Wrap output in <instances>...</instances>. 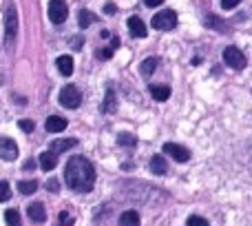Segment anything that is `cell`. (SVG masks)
<instances>
[{
    "instance_id": "4316f807",
    "label": "cell",
    "mask_w": 252,
    "mask_h": 226,
    "mask_svg": "<svg viewBox=\"0 0 252 226\" xmlns=\"http://www.w3.org/2000/svg\"><path fill=\"white\" fill-rule=\"evenodd\" d=\"M186 224H188V226H210V224H208V220L199 218V215H190Z\"/></svg>"
},
{
    "instance_id": "ba28073f",
    "label": "cell",
    "mask_w": 252,
    "mask_h": 226,
    "mask_svg": "<svg viewBox=\"0 0 252 226\" xmlns=\"http://www.w3.org/2000/svg\"><path fill=\"white\" fill-rule=\"evenodd\" d=\"M0 157L7 162H13L18 157V144L11 138H2L0 140Z\"/></svg>"
},
{
    "instance_id": "3957f363",
    "label": "cell",
    "mask_w": 252,
    "mask_h": 226,
    "mask_svg": "<svg viewBox=\"0 0 252 226\" xmlns=\"http://www.w3.org/2000/svg\"><path fill=\"white\" fill-rule=\"evenodd\" d=\"M153 27L159 31H170L177 27V13L173 11V9H164V11L155 13L153 16Z\"/></svg>"
},
{
    "instance_id": "d6986e66",
    "label": "cell",
    "mask_w": 252,
    "mask_h": 226,
    "mask_svg": "<svg viewBox=\"0 0 252 226\" xmlns=\"http://www.w3.org/2000/svg\"><path fill=\"white\" fill-rule=\"evenodd\" d=\"M18 191L22 193V195H31V193H35L38 191V182H35V180H25V182H20L18 184Z\"/></svg>"
},
{
    "instance_id": "83f0119b",
    "label": "cell",
    "mask_w": 252,
    "mask_h": 226,
    "mask_svg": "<svg viewBox=\"0 0 252 226\" xmlns=\"http://www.w3.org/2000/svg\"><path fill=\"white\" fill-rule=\"evenodd\" d=\"M18 126H20L22 131H25V133H31V131L35 129V124H33V120H20L18 122Z\"/></svg>"
},
{
    "instance_id": "52a82bcc",
    "label": "cell",
    "mask_w": 252,
    "mask_h": 226,
    "mask_svg": "<svg viewBox=\"0 0 252 226\" xmlns=\"http://www.w3.org/2000/svg\"><path fill=\"white\" fill-rule=\"evenodd\" d=\"M164 153L166 155H170L173 160H177V162H188L190 160V151L184 149L182 144H175V142H166L164 144Z\"/></svg>"
},
{
    "instance_id": "7402d4cb",
    "label": "cell",
    "mask_w": 252,
    "mask_h": 226,
    "mask_svg": "<svg viewBox=\"0 0 252 226\" xmlns=\"http://www.w3.org/2000/svg\"><path fill=\"white\" fill-rule=\"evenodd\" d=\"M155 67H157V58H146L142 62V67H139V71H142V75H151L155 71Z\"/></svg>"
},
{
    "instance_id": "5bb4252c",
    "label": "cell",
    "mask_w": 252,
    "mask_h": 226,
    "mask_svg": "<svg viewBox=\"0 0 252 226\" xmlns=\"http://www.w3.org/2000/svg\"><path fill=\"white\" fill-rule=\"evenodd\" d=\"M148 91H151V96L155 98L157 102H166L168 100V96H170V89L166 87V84H151Z\"/></svg>"
},
{
    "instance_id": "6da1fadb",
    "label": "cell",
    "mask_w": 252,
    "mask_h": 226,
    "mask_svg": "<svg viewBox=\"0 0 252 226\" xmlns=\"http://www.w3.org/2000/svg\"><path fill=\"white\" fill-rule=\"evenodd\" d=\"M64 180L71 191L89 193L93 191V184H95V169L84 155H73L64 166Z\"/></svg>"
},
{
    "instance_id": "7c38bea8",
    "label": "cell",
    "mask_w": 252,
    "mask_h": 226,
    "mask_svg": "<svg viewBox=\"0 0 252 226\" xmlns=\"http://www.w3.org/2000/svg\"><path fill=\"white\" fill-rule=\"evenodd\" d=\"M44 126H47L49 133H60V131L66 129V120L60 115H51L47 122H44Z\"/></svg>"
},
{
    "instance_id": "d4e9b609",
    "label": "cell",
    "mask_w": 252,
    "mask_h": 226,
    "mask_svg": "<svg viewBox=\"0 0 252 226\" xmlns=\"http://www.w3.org/2000/svg\"><path fill=\"white\" fill-rule=\"evenodd\" d=\"M56 226H73V218H71V213L62 211V213L58 215V224Z\"/></svg>"
},
{
    "instance_id": "8fae6325",
    "label": "cell",
    "mask_w": 252,
    "mask_h": 226,
    "mask_svg": "<svg viewBox=\"0 0 252 226\" xmlns=\"http://www.w3.org/2000/svg\"><path fill=\"white\" fill-rule=\"evenodd\" d=\"M118 111V98H115V91L113 87H106V96H104V102H102V113H115Z\"/></svg>"
},
{
    "instance_id": "4fadbf2b",
    "label": "cell",
    "mask_w": 252,
    "mask_h": 226,
    "mask_svg": "<svg viewBox=\"0 0 252 226\" xmlns=\"http://www.w3.org/2000/svg\"><path fill=\"white\" fill-rule=\"evenodd\" d=\"M75 144H78V140L75 138H62V140L51 142V151L53 153H64V151H69V149H73Z\"/></svg>"
},
{
    "instance_id": "ffe728a7",
    "label": "cell",
    "mask_w": 252,
    "mask_h": 226,
    "mask_svg": "<svg viewBox=\"0 0 252 226\" xmlns=\"http://www.w3.org/2000/svg\"><path fill=\"white\" fill-rule=\"evenodd\" d=\"M4 220H7L9 226H22L20 213H18L16 209H7V211H4Z\"/></svg>"
},
{
    "instance_id": "484cf974",
    "label": "cell",
    "mask_w": 252,
    "mask_h": 226,
    "mask_svg": "<svg viewBox=\"0 0 252 226\" xmlns=\"http://www.w3.org/2000/svg\"><path fill=\"white\" fill-rule=\"evenodd\" d=\"M9 195H11V188H9V182L0 180V202H7Z\"/></svg>"
},
{
    "instance_id": "30bf717a",
    "label": "cell",
    "mask_w": 252,
    "mask_h": 226,
    "mask_svg": "<svg viewBox=\"0 0 252 226\" xmlns=\"http://www.w3.org/2000/svg\"><path fill=\"white\" fill-rule=\"evenodd\" d=\"M27 213H29V220H33L35 224H42L44 220H47V211H44L42 202H31L29 209H27Z\"/></svg>"
},
{
    "instance_id": "4dcf8cb0",
    "label": "cell",
    "mask_w": 252,
    "mask_h": 226,
    "mask_svg": "<svg viewBox=\"0 0 252 226\" xmlns=\"http://www.w3.org/2000/svg\"><path fill=\"white\" fill-rule=\"evenodd\" d=\"M113 51H115L113 47H106V49H102V51H97V56H100V58H111V56H113Z\"/></svg>"
},
{
    "instance_id": "277c9868",
    "label": "cell",
    "mask_w": 252,
    "mask_h": 226,
    "mask_svg": "<svg viewBox=\"0 0 252 226\" xmlns=\"http://www.w3.org/2000/svg\"><path fill=\"white\" fill-rule=\"evenodd\" d=\"M60 105L66 109H78L82 105V96H80V89L75 84H66L60 91Z\"/></svg>"
},
{
    "instance_id": "603a6c76",
    "label": "cell",
    "mask_w": 252,
    "mask_h": 226,
    "mask_svg": "<svg viewBox=\"0 0 252 226\" xmlns=\"http://www.w3.org/2000/svg\"><path fill=\"white\" fill-rule=\"evenodd\" d=\"M118 144L120 147H137V138L130 133H120L118 135Z\"/></svg>"
},
{
    "instance_id": "2e32d148",
    "label": "cell",
    "mask_w": 252,
    "mask_h": 226,
    "mask_svg": "<svg viewBox=\"0 0 252 226\" xmlns=\"http://www.w3.org/2000/svg\"><path fill=\"white\" fill-rule=\"evenodd\" d=\"M56 65H58V71H60L62 75H71V74H73V58H71V56H60L56 60Z\"/></svg>"
},
{
    "instance_id": "5b68a950",
    "label": "cell",
    "mask_w": 252,
    "mask_h": 226,
    "mask_svg": "<svg viewBox=\"0 0 252 226\" xmlns=\"http://www.w3.org/2000/svg\"><path fill=\"white\" fill-rule=\"evenodd\" d=\"M223 60H226V65L230 67V69H235V71L246 69V65H248L244 51H239L237 47H226L223 49Z\"/></svg>"
},
{
    "instance_id": "9c48e42d",
    "label": "cell",
    "mask_w": 252,
    "mask_h": 226,
    "mask_svg": "<svg viewBox=\"0 0 252 226\" xmlns=\"http://www.w3.org/2000/svg\"><path fill=\"white\" fill-rule=\"evenodd\" d=\"M128 31H130V36H133V38H146V34H148L146 25H144L142 18H137V16H130L128 18Z\"/></svg>"
},
{
    "instance_id": "ac0fdd59",
    "label": "cell",
    "mask_w": 252,
    "mask_h": 226,
    "mask_svg": "<svg viewBox=\"0 0 252 226\" xmlns=\"http://www.w3.org/2000/svg\"><path fill=\"white\" fill-rule=\"evenodd\" d=\"M151 171L155 175H164L166 173V160H164V157H161V155L153 157V160H151Z\"/></svg>"
},
{
    "instance_id": "836d02e7",
    "label": "cell",
    "mask_w": 252,
    "mask_h": 226,
    "mask_svg": "<svg viewBox=\"0 0 252 226\" xmlns=\"http://www.w3.org/2000/svg\"><path fill=\"white\" fill-rule=\"evenodd\" d=\"M22 169H25V171H33V169H35V162H33V160H27Z\"/></svg>"
},
{
    "instance_id": "44dd1931",
    "label": "cell",
    "mask_w": 252,
    "mask_h": 226,
    "mask_svg": "<svg viewBox=\"0 0 252 226\" xmlns=\"http://www.w3.org/2000/svg\"><path fill=\"white\" fill-rule=\"evenodd\" d=\"M78 20H80V27H82V29H87L91 22H95V16H93L89 9H82V11L78 13Z\"/></svg>"
},
{
    "instance_id": "1f68e13d",
    "label": "cell",
    "mask_w": 252,
    "mask_h": 226,
    "mask_svg": "<svg viewBox=\"0 0 252 226\" xmlns=\"http://www.w3.org/2000/svg\"><path fill=\"white\" fill-rule=\"evenodd\" d=\"M161 2H164V0H144V4H146V7H159Z\"/></svg>"
},
{
    "instance_id": "f1b7e54d",
    "label": "cell",
    "mask_w": 252,
    "mask_h": 226,
    "mask_svg": "<svg viewBox=\"0 0 252 226\" xmlns=\"http://www.w3.org/2000/svg\"><path fill=\"white\" fill-rule=\"evenodd\" d=\"M47 191L58 193V191H60V182H58V180H49V182H47Z\"/></svg>"
},
{
    "instance_id": "cb8c5ba5",
    "label": "cell",
    "mask_w": 252,
    "mask_h": 226,
    "mask_svg": "<svg viewBox=\"0 0 252 226\" xmlns=\"http://www.w3.org/2000/svg\"><path fill=\"white\" fill-rule=\"evenodd\" d=\"M206 25L213 27V29H217V31H226V27H223V20H219L217 16H208V18H206Z\"/></svg>"
},
{
    "instance_id": "e575fe53",
    "label": "cell",
    "mask_w": 252,
    "mask_h": 226,
    "mask_svg": "<svg viewBox=\"0 0 252 226\" xmlns=\"http://www.w3.org/2000/svg\"><path fill=\"white\" fill-rule=\"evenodd\" d=\"M106 13H115V4H113V2L106 4Z\"/></svg>"
},
{
    "instance_id": "8992f818",
    "label": "cell",
    "mask_w": 252,
    "mask_h": 226,
    "mask_svg": "<svg viewBox=\"0 0 252 226\" xmlns=\"http://www.w3.org/2000/svg\"><path fill=\"white\" fill-rule=\"evenodd\" d=\"M66 16H69V7H66L64 0H51L49 2V20L53 25H62L66 20Z\"/></svg>"
},
{
    "instance_id": "d590c367",
    "label": "cell",
    "mask_w": 252,
    "mask_h": 226,
    "mask_svg": "<svg viewBox=\"0 0 252 226\" xmlns=\"http://www.w3.org/2000/svg\"><path fill=\"white\" fill-rule=\"evenodd\" d=\"M111 47L118 49V47H120V38H113V40H111Z\"/></svg>"
},
{
    "instance_id": "e0dca14e",
    "label": "cell",
    "mask_w": 252,
    "mask_h": 226,
    "mask_svg": "<svg viewBox=\"0 0 252 226\" xmlns=\"http://www.w3.org/2000/svg\"><path fill=\"white\" fill-rule=\"evenodd\" d=\"M120 226H139L137 211H124V213L120 215Z\"/></svg>"
},
{
    "instance_id": "f546056e",
    "label": "cell",
    "mask_w": 252,
    "mask_h": 226,
    "mask_svg": "<svg viewBox=\"0 0 252 226\" xmlns=\"http://www.w3.org/2000/svg\"><path fill=\"white\" fill-rule=\"evenodd\" d=\"M239 2H241V0H221V7L223 9H235Z\"/></svg>"
},
{
    "instance_id": "9a60e30c",
    "label": "cell",
    "mask_w": 252,
    "mask_h": 226,
    "mask_svg": "<svg viewBox=\"0 0 252 226\" xmlns=\"http://www.w3.org/2000/svg\"><path fill=\"white\" fill-rule=\"evenodd\" d=\"M40 166H42L44 171H53V169L58 166V153L44 151L42 155H40Z\"/></svg>"
},
{
    "instance_id": "d6a6232c",
    "label": "cell",
    "mask_w": 252,
    "mask_h": 226,
    "mask_svg": "<svg viewBox=\"0 0 252 226\" xmlns=\"http://www.w3.org/2000/svg\"><path fill=\"white\" fill-rule=\"evenodd\" d=\"M71 47H73V49H80V47H82V38H78V36H75V38L71 40Z\"/></svg>"
},
{
    "instance_id": "7a4b0ae2",
    "label": "cell",
    "mask_w": 252,
    "mask_h": 226,
    "mask_svg": "<svg viewBox=\"0 0 252 226\" xmlns=\"http://www.w3.org/2000/svg\"><path fill=\"white\" fill-rule=\"evenodd\" d=\"M16 34H18V13L13 4H7V9H4V42H7L9 51L13 47Z\"/></svg>"
}]
</instances>
